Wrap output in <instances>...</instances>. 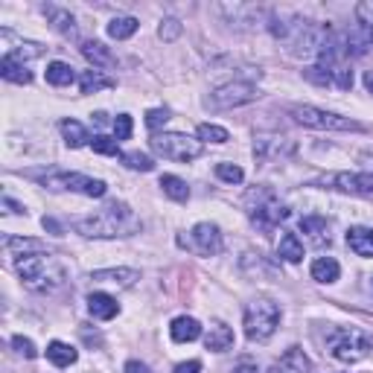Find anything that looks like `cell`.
<instances>
[{
  "label": "cell",
  "mask_w": 373,
  "mask_h": 373,
  "mask_svg": "<svg viewBox=\"0 0 373 373\" xmlns=\"http://www.w3.org/2000/svg\"><path fill=\"white\" fill-rule=\"evenodd\" d=\"M73 228H76V233H82L88 239H114V236H132L143 225L137 219V213L126 201H111L100 213L73 222Z\"/></svg>",
  "instance_id": "cell-1"
},
{
  "label": "cell",
  "mask_w": 373,
  "mask_h": 373,
  "mask_svg": "<svg viewBox=\"0 0 373 373\" xmlns=\"http://www.w3.org/2000/svg\"><path fill=\"white\" fill-rule=\"evenodd\" d=\"M15 271L33 292H56L65 286L68 268L53 254H23L15 263Z\"/></svg>",
  "instance_id": "cell-2"
},
{
  "label": "cell",
  "mask_w": 373,
  "mask_h": 373,
  "mask_svg": "<svg viewBox=\"0 0 373 373\" xmlns=\"http://www.w3.org/2000/svg\"><path fill=\"white\" fill-rule=\"evenodd\" d=\"M245 207H248V219H251V225L260 231V233H274V228L280 222L289 219V210L286 204H280V199L268 190V186H257V190L248 193L245 199Z\"/></svg>",
  "instance_id": "cell-3"
},
{
  "label": "cell",
  "mask_w": 373,
  "mask_h": 373,
  "mask_svg": "<svg viewBox=\"0 0 373 373\" xmlns=\"http://www.w3.org/2000/svg\"><path fill=\"white\" fill-rule=\"evenodd\" d=\"M327 350L332 359L345 362V364H356L362 362L370 350H373V341L364 330L359 327H335L330 335H327Z\"/></svg>",
  "instance_id": "cell-4"
},
{
  "label": "cell",
  "mask_w": 373,
  "mask_h": 373,
  "mask_svg": "<svg viewBox=\"0 0 373 373\" xmlns=\"http://www.w3.org/2000/svg\"><path fill=\"white\" fill-rule=\"evenodd\" d=\"M280 327V306L268 298H257L245 306V335L251 341H268Z\"/></svg>",
  "instance_id": "cell-5"
},
{
  "label": "cell",
  "mask_w": 373,
  "mask_h": 373,
  "mask_svg": "<svg viewBox=\"0 0 373 373\" xmlns=\"http://www.w3.org/2000/svg\"><path fill=\"white\" fill-rule=\"evenodd\" d=\"M289 114L306 129H321V132H362L364 126L350 117H338L332 111H321L315 105H292Z\"/></svg>",
  "instance_id": "cell-6"
},
{
  "label": "cell",
  "mask_w": 373,
  "mask_h": 373,
  "mask_svg": "<svg viewBox=\"0 0 373 373\" xmlns=\"http://www.w3.org/2000/svg\"><path fill=\"white\" fill-rule=\"evenodd\" d=\"M152 152L161 154V158H169V161L190 164L201 154V140H193V137L178 135V132H164V135L152 137Z\"/></svg>",
  "instance_id": "cell-7"
},
{
  "label": "cell",
  "mask_w": 373,
  "mask_h": 373,
  "mask_svg": "<svg viewBox=\"0 0 373 373\" xmlns=\"http://www.w3.org/2000/svg\"><path fill=\"white\" fill-rule=\"evenodd\" d=\"M44 186L50 190H70V193H82L88 199H103L105 196V181L100 178H90V175H82V172H47L41 178Z\"/></svg>",
  "instance_id": "cell-8"
},
{
  "label": "cell",
  "mask_w": 373,
  "mask_h": 373,
  "mask_svg": "<svg viewBox=\"0 0 373 373\" xmlns=\"http://www.w3.org/2000/svg\"><path fill=\"white\" fill-rule=\"evenodd\" d=\"M260 97V90L251 85V82H228L222 88H216L210 93L207 105L213 108H239V105H248Z\"/></svg>",
  "instance_id": "cell-9"
},
{
  "label": "cell",
  "mask_w": 373,
  "mask_h": 373,
  "mask_svg": "<svg viewBox=\"0 0 373 373\" xmlns=\"http://www.w3.org/2000/svg\"><path fill=\"white\" fill-rule=\"evenodd\" d=\"M190 248H193L196 254H201V257H216V254L222 251V233H219V228H216L213 222H199L193 228Z\"/></svg>",
  "instance_id": "cell-10"
},
{
  "label": "cell",
  "mask_w": 373,
  "mask_h": 373,
  "mask_svg": "<svg viewBox=\"0 0 373 373\" xmlns=\"http://www.w3.org/2000/svg\"><path fill=\"white\" fill-rule=\"evenodd\" d=\"M330 184L341 193L373 196V172H338L330 178Z\"/></svg>",
  "instance_id": "cell-11"
},
{
  "label": "cell",
  "mask_w": 373,
  "mask_h": 373,
  "mask_svg": "<svg viewBox=\"0 0 373 373\" xmlns=\"http://www.w3.org/2000/svg\"><path fill=\"white\" fill-rule=\"evenodd\" d=\"M90 280H93V283L117 286V289H132L140 280V274L135 268H103V271H93Z\"/></svg>",
  "instance_id": "cell-12"
},
{
  "label": "cell",
  "mask_w": 373,
  "mask_h": 373,
  "mask_svg": "<svg viewBox=\"0 0 373 373\" xmlns=\"http://www.w3.org/2000/svg\"><path fill=\"white\" fill-rule=\"evenodd\" d=\"M289 152H292V143L286 137H268V135H263V137L254 140V154H257V161H263V164L274 161L277 154H289Z\"/></svg>",
  "instance_id": "cell-13"
},
{
  "label": "cell",
  "mask_w": 373,
  "mask_h": 373,
  "mask_svg": "<svg viewBox=\"0 0 373 373\" xmlns=\"http://www.w3.org/2000/svg\"><path fill=\"white\" fill-rule=\"evenodd\" d=\"M300 231L309 239V245H315V248L330 245V225H327L324 216H303V219H300Z\"/></svg>",
  "instance_id": "cell-14"
},
{
  "label": "cell",
  "mask_w": 373,
  "mask_h": 373,
  "mask_svg": "<svg viewBox=\"0 0 373 373\" xmlns=\"http://www.w3.org/2000/svg\"><path fill=\"white\" fill-rule=\"evenodd\" d=\"M309 370H312V362L306 359V353L300 347H289L274 364V373H309Z\"/></svg>",
  "instance_id": "cell-15"
},
{
  "label": "cell",
  "mask_w": 373,
  "mask_h": 373,
  "mask_svg": "<svg viewBox=\"0 0 373 373\" xmlns=\"http://www.w3.org/2000/svg\"><path fill=\"white\" fill-rule=\"evenodd\" d=\"M0 76H4L6 82H15V85H29V82H33V73L26 70V61L15 58L12 53H6L4 61H0Z\"/></svg>",
  "instance_id": "cell-16"
},
{
  "label": "cell",
  "mask_w": 373,
  "mask_h": 373,
  "mask_svg": "<svg viewBox=\"0 0 373 373\" xmlns=\"http://www.w3.org/2000/svg\"><path fill=\"white\" fill-rule=\"evenodd\" d=\"M204 347L207 350H213V353H225V350H231L233 347V330L228 327V324H213L210 327V332H207V338H204Z\"/></svg>",
  "instance_id": "cell-17"
},
{
  "label": "cell",
  "mask_w": 373,
  "mask_h": 373,
  "mask_svg": "<svg viewBox=\"0 0 373 373\" xmlns=\"http://www.w3.org/2000/svg\"><path fill=\"white\" fill-rule=\"evenodd\" d=\"M88 309H90V315L100 318V321H111V318L120 312L117 300H114L111 295H105V292H93V295L88 298Z\"/></svg>",
  "instance_id": "cell-18"
},
{
  "label": "cell",
  "mask_w": 373,
  "mask_h": 373,
  "mask_svg": "<svg viewBox=\"0 0 373 373\" xmlns=\"http://www.w3.org/2000/svg\"><path fill=\"white\" fill-rule=\"evenodd\" d=\"M82 56H85L97 70L114 68V56H111V50H108L103 41H82Z\"/></svg>",
  "instance_id": "cell-19"
},
{
  "label": "cell",
  "mask_w": 373,
  "mask_h": 373,
  "mask_svg": "<svg viewBox=\"0 0 373 373\" xmlns=\"http://www.w3.org/2000/svg\"><path fill=\"white\" fill-rule=\"evenodd\" d=\"M347 245L359 257H373V228H350L347 231Z\"/></svg>",
  "instance_id": "cell-20"
},
{
  "label": "cell",
  "mask_w": 373,
  "mask_h": 373,
  "mask_svg": "<svg viewBox=\"0 0 373 373\" xmlns=\"http://www.w3.org/2000/svg\"><path fill=\"white\" fill-rule=\"evenodd\" d=\"M44 15L50 18V23L58 29L61 36H68V38H76V21L68 9H61V6H44Z\"/></svg>",
  "instance_id": "cell-21"
},
{
  "label": "cell",
  "mask_w": 373,
  "mask_h": 373,
  "mask_svg": "<svg viewBox=\"0 0 373 373\" xmlns=\"http://www.w3.org/2000/svg\"><path fill=\"white\" fill-rule=\"evenodd\" d=\"M117 85V79H111V76H105L103 70H85L82 76H79V90L82 93H97V90H108V88H114Z\"/></svg>",
  "instance_id": "cell-22"
},
{
  "label": "cell",
  "mask_w": 373,
  "mask_h": 373,
  "mask_svg": "<svg viewBox=\"0 0 373 373\" xmlns=\"http://www.w3.org/2000/svg\"><path fill=\"white\" fill-rule=\"evenodd\" d=\"M169 332H172V338L178 341V345H184V341H196V338L201 335V324H199L196 318H186V315H181V318H175V321H172Z\"/></svg>",
  "instance_id": "cell-23"
},
{
  "label": "cell",
  "mask_w": 373,
  "mask_h": 373,
  "mask_svg": "<svg viewBox=\"0 0 373 373\" xmlns=\"http://www.w3.org/2000/svg\"><path fill=\"white\" fill-rule=\"evenodd\" d=\"M277 257H283L286 263H300L303 260V242L298 233H283L277 242Z\"/></svg>",
  "instance_id": "cell-24"
},
{
  "label": "cell",
  "mask_w": 373,
  "mask_h": 373,
  "mask_svg": "<svg viewBox=\"0 0 373 373\" xmlns=\"http://www.w3.org/2000/svg\"><path fill=\"white\" fill-rule=\"evenodd\" d=\"M47 359H50L56 367H70V364H76L79 353H76L70 345H65V341H50V347H47Z\"/></svg>",
  "instance_id": "cell-25"
},
{
  "label": "cell",
  "mask_w": 373,
  "mask_h": 373,
  "mask_svg": "<svg viewBox=\"0 0 373 373\" xmlns=\"http://www.w3.org/2000/svg\"><path fill=\"white\" fill-rule=\"evenodd\" d=\"M61 135H65V143L70 149H79V146H85V143L93 140L88 135V129L82 126V122H76V120H61Z\"/></svg>",
  "instance_id": "cell-26"
},
{
  "label": "cell",
  "mask_w": 373,
  "mask_h": 373,
  "mask_svg": "<svg viewBox=\"0 0 373 373\" xmlns=\"http://www.w3.org/2000/svg\"><path fill=\"white\" fill-rule=\"evenodd\" d=\"M44 242H38V239H26V236H4V251L6 254H15V251H21V257H23V251L26 254H41L44 251Z\"/></svg>",
  "instance_id": "cell-27"
},
{
  "label": "cell",
  "mask_w": 373,
  "mask_h": 373,
  "mask_svg": "<svg viewBox=\"0 0 373 373\" xmlns=\"http://www.w3.org/2000/svg\"><path fill=\"white\" fill-rule=\"evenodd\" d=\"M338 274H341V266L332 257H318L312 263V280H318V283H335Z\"/></svg>",
  "instance_id": "cell-28"
},
{
  "label": "cell",
  "mask_w": 373,
  "mask_h": 373,
  "mask_svg": "<svg viewBox=\"0 0 373 373\" xmlns=\"http://www.w3.org/2000/svg\"><path fill=\"white\" fill-rule=\"evenodd\" d=\"M44 76H47V82H50V85H56V88H65V85H70V82L76 79L73 68H70V65H65V61H50Z\"/></svg>",
  "instance_id": "cell-29"
},
{
  "label": "cell",
  "mask_w": 373,
  "mask_h": 373,
  "mask_svg": "<svg viewBox=\"0 0 373 373\" xmlns=\"http://www.w3.org/2000/svg\"><path fill=\"white\" fill-rule=\"evenodd\" d=\"M137 26H140V21L137 18H114L111 23H108V36L111 38H117V41H126V38H132L135 33H137Z\"/></svg>",
  "instance_id": "cell-30"
},
{
  "label": "cell",
  "mask_w": 373,
  "mask_h": 373,
  "mask_svg": "<svg viewBox=\"0 0 373 373\" xmlns=\"http://www.w3.org/2000/svg\"><path fill=\"white\" fill-rule=\"evenodd\" d=\"M161 186H164V193H167L172 201H178V204H184L186 199H190V186H186L181 178H175V175H164V178H161Z\"/></svg>",
  "instance_id": "cell-31"
},
{
  "label": "cell",
  "mask_w": 373,
  "mask_h": 373,
  "mask_svg": "<svg viewBox=\"0 0 373 373\" xmlns=\"http://www.w3.org/2000/svg\"><path fill=\"white\" fill-rule=\"evenodd\" d=\"M90 149L100 152V154H111V158H122V152L117 146V137H108V135H93Z\"/></svg>",
  "instance_id": "cell-32"
},
{
  "label": "cell",
  "mask_w": 373,
  "mask_h": 373,
  "mask_svg": "<svg viewBox=\"0 0 373 373\" xmlns=\"http://www.w3.org/2000/svg\"><path fill=\"white\" fill-rule=\"evenodd\" d=\"M199 140H204V143H228L231 135H228V129H222V126H210V122H201V126H199Z\"/></svg>",
  "instance_id": "cell-33"
},
{
  "label": "cell",
  "mask_w": 373,
  "mask_h": 373,
  "mask_svg": "<svg viewBox=\"0 0 373 373\" xmlns=\"http://www.w3.org/2000/svg\"><path fill=\"white\" fill-rule=\"evenodd\" d=\"M122 164H126L129 169H140V172H152L154 169V161L149 158V154H143V152H126V154H122Z\"/></svg>",
  "instance_id": "cell-34"
},
{
  "label": "cell",
  "mask_w": 373,
  "mask_h": 373,
  "mask_svg": "<svg viewBox=\"0 0 373 373\" xmlns=\"http://www.w3.org/2000/svg\"><path fill=\"white\" fill-rule=\"evenodd\" d=\"M216 175H219L222 181H228V184H242V178H245V172L236 164H219L216 167Z\"/></svg>",
  "instance_id": "cell-35"
},
{
  "label": "cell",
  "mask_w": 373,
  "mask_h": 373,
  "mask_svg": "<svg viewBox=\"0 0 373 373\" xmlns=\"http://www.w3.org/2000/svg\"><path fill=\"white\" fill-rule=\"evenodd\" d=\"M114 137L117 140H129L132 137V117L129 114H120L114 120Z\"/></svg>",
  "instance_id": "cell-36"
},
{
  "label": "cell",
  "mask_w": 373,
  "mask_h": 373,
  "mask_svg": "<svg viewBox=\"0 0 373 373\" xmlns=\"http://www.w3.org/2000/svg\"><path fill=\"white\" fill-rule=\"evenodd\" d=\"M167 120H169V111H167V108H152V111L146 114V126L154 132V129L167 126Z\"/></svg>",
  "instance_id": "cell-37"
},
{
  "label": "cell",
  "mask_w": 373,
  "mask_h": 373,
  "mask_svg": "<svg viewBox=\"0 0 373 373\" xmlns=\"http://www.w3.org/2000/svg\"><path fill=\"white\" fill-rule=\"evenodd\" d=\"M12 347H15L21 356H26V359H36V356H38L36 345H33L29 338H23V335H15V338H12Z\"/></svg>",
  "instance_id": "cell-38"
},
{
  "label": "cell",
  "mask_w": 373,
  "mask_h": 373,
  "mask_svg": "<svg viewBox=\"0 0 373 373\" xmlns=\"http://www.w3.org/2000/svg\"><path fill=\"white\" fill-rule=\"evenodd\" d=\"M356 18L362 21V26H367L373 33V0H364V4L356 6Z\"/></svg>",
  "instance_id": "cell-39"
},
{
  "label": "cell",
  "mask_w": 373,
  "mask_h": 373,
  "mask_svg": "<svg viewBox=\"0 0 373 373\" xmlns=\"http://www.w3.org/2000/svg\"><path fill=\"white\" fill-rule=\"evenodd\" d=\"M181 36V23L175 21V18H167L164 23H161V38L164 41H175Z\"/></svg>",
  "instance_id": "cell-40"
},
{
  "label": "cell",
  "mask_w": 373,
  "mask_h": 373,
  "mask_svg": "<svg viewBox=\"0 0 373 373\" xmlns=\"http://www.w3.org/2000/svg\"><path fill=\"white\" fill-rule=\"evenodd\" d=\"M172 373H201V362H196V359L193 362H181Z\"/></svg>",
  "instance_id": "cell-41"
},
{
  "label": "cell",
  "mask_w": 373,
  "mask_h": 373,
  "mask_svg": "<svg viewBox=\"0 0 373 373\" xmlns=\"http://www.w3.org/2000/svg\"><path fill=\"white\" fill-rule=\"evenodd\" d=\"M233 373H260V370H257V364H254V362H248V359H245V362H239V364H236V370H233Z\"/></svg>",
  "instance_id": "cell-42"
},
{
  "label": "cell",
  "mask_w": 373,
  "mask_h": 373,
  "mask_svg": "<svg viewBox=\"0 0 373 373\" xmlns=\"http://www.w3.org/2000/svg\"><path fill=\"white\" fill-rule=\"evenodd\" d=\"M126 373H149V367L143 362H129L126 364Z\"/></svg>",
  "instance_id": "cell-43"
},
{
  "label": "cell",
  "mask_w": 373,
  "mask_h": 373,
  "mask_svg": "<svg viewBox=\"0 0 373 373\" xmlns=\"http://www.w3.org/2000/svg\"><path fill=\"white\" fill-rule=\"evenodd\" d=\"M4 207H6L9 213H23V207H21V204H15L9 196H4Z\"/></svg>",
  "instance_id": "cell-44"
},
{
  "label": "cell",
  "mask_w": 373,
  "mask_h": 373,
  "mask_svg": "<svg viewBox=\"0 0 373 373\" xmlns=\"http://www.w3.org/2000/svg\"><path fill=\"white\" fill-rule=\"evenodd\" d=\"M44 231H53L56 236H61V228H58V222H56V219H44Z\"/></svg>",
  "instance_id": "cell-45"
},
{
  "label": "cell",
  "mask_w": 373,
  "mask_h": 373,
  "mask_svg": "<svg viewBox=\"0 0 373 373\" xmlns=\"http://www.w3.org/2000/svg\"><path fill=\"white\" fill-rule=\"evenodd\" d=\"M364 88L373 93V70H367V73H364Z\"/></svg>",
  "instance_id": "cell-46"
}]
</instances>
